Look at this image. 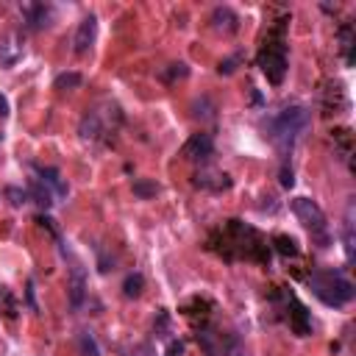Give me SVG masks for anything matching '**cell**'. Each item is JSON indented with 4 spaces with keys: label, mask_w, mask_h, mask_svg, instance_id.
<instances>
[{
    "label": "cell",
    "mask_w": 356,
    "mask_h": 356,
    "mask_svg": "<svg viewBox=\"0 0 356 356\" xmlns=\"http://www.w3.org/2000/svg\"><path fill=\"white\" fill-rule=\"evenodd\" d=\"M211 154H215V139H211V134H192L181 148V156L189 162H206Z\"/></svg>",
    "instance_id": "5"
},
{
    "label": "cell",
    "mask_w": 356,
    "mask_h": 356,
    "mask_svg": "<svg viewBox=\"0 0 356 356\" xmlns=\"http://www.w3.org/2000/svg\"><path fill=\"white\" fill-rule=\"evenodd\" d=\"M39 181L48 184V189H50L56 198H64V195H67V184L61 181V176H59L56 167H39Z\"/></svg>",
    "instance_id": "11"
},
{
    "label": "cell",
    "mask_w": 356,
    "mask_h": 356,
    "mask_svg": "<svg viewBox=\"0 0 356 356\" xmlns=\"http://www.w3.org/2000/svg\"><path fill=\"white\" fill-rule=\"evenodd\" d=\"M142 287H145V278H142V273H131L123 284V293L125 298H139L142 295Z\"/></svg>",
    "instance_id": "16"
},
{
    "label": "cell",
    "mask_w": 356,
    "mask_h": 356,
    "mask_svg": "<svg viewBox=\"0 0 356 356\" xmlns=\"http://www.w3.org/2000/svg\"><path fill=\"white\" fill-rule=\"evenodd\" d=\"M0 117H9V101L0 95Z\"/></svg>",
    "instance_id": "27"
},
{
    "label": "cell",
    "mask_w": 356,
    "mask_h": 356,
    "mask_svg": "<svg viewBox=\"0 0 356 356\" xmlns=\"http://www.w3.org/2000/svg\"><path fill=\"white\" fill-rule=\"evenodd\" d=\"M240 61H242V56H240V53H237V56H231V59H226V61H220V67H218V70H220V76H231Z\"/></svg>",
    "instance_id": "24"
},
{
    "label": "cell",
    "mask_w": 356,
    "mask_h": 356,
    "mask_svg": "<svg viewBox=\"0 0 356 356\" xmlns=\"http://www.w3.org/2000/svg\"><path fill=\"white\" fill-rule=\"evenodd\" d=\"M103 134V117L101 112H87L81 120V136L84 139H98Z\"/></svg>",
    "instance_id": "12"
},
{
    "label": "cell",
    "mask_w": 356,
    "mask_h": 356,
    "mask_svg": "<svg viewBox=\"0 0 356 356\" xmlns=\"http://www.w3.org/2000/svg\"><path fill=\"white\" fill-rule=\"evenodd\" d=\"M23 14H25V23H28V28L31 31H42V28H48L50 23V6H45V3H28V6H23Z\"/></svg>",
    "instance_id": "9"
},
{
    "label": "cell",
    "mask_w": 356,
    "mask_h": 356,
    "mask_svg": "<svg viewBox=\"0 0 356 356\" xmlns=\"http://www.w3.org/2000/svg\"><path fill=\"white\" fill-rule=\"evenodd\" d=\"M28 198H31V200H36L39 206H45V209H48V206L53 203V198H56V195L48 189V184H42L39 178H31V184H28Z\"/></svg>",
    "instance_id": "13"
},
{
    "label": "cell",
    "mask_w": 356,
    "mask_h": 356,
    "mask_svg": "<svg viewBox=\"0 0 356 356\" xmlns=\"http://www.w3.org/2000/svg\"><path fill=\"white\" fill-rule=\"evenodd\" d=\"M81 84H84L81 73H59V76H56V81H53V87H56V90H78Z\"/></svg>",
    "instance_id": "17"
},
{
    "label": "cell",
    "mask_w": 356,
    "mask_h": 356,
    "mask_svg": "<svg viewBox=\"0 0 356 356\" xmlns=\"http://www.w3.org/2000/svg\"><path fill=\"white\" fill-rule=\"evenodd\" d=\"M187 76H189V67H187L184 61H178V64H170V70H165V73H162V78H165L167 84L178 81V78H187Z\"/></svg>",
    "instance_id": "20"
},
{
    "label": "cell",
    "mask_w": 356,
    "mask_h": 356,
    "mask_svg": "<svg viewBox=\"0 0 356 356\" xmlns=\"http://www.w3.org/2000/svg\"><path fill=\"white\" fill-rule=\"evenodd\" d=\"M156 192H159V184H156V181H148V178H136V181H134V195L142 198V200L154 198Z\"/></svg>",
    "instance_id": "18"
},
{
    "label": "cell",
    "mask_w": 356,
    "mask_h": 356,
    "mask_svg": "<svg viewBox=\"0 0 356 356\" xmlns=\"http://www.w3.org/2000/svg\"><path fill=\"white\" fill-rule=\"evenodd\" d=\"M181 353H184V342L173 339V342L167 345V356H181Z\"/></svg>",
    "instance_id": "26"
},
{
    "label": "cell",
    "mask_w": 356,
    "mask_h": 356,
    "mask_svg": "<svg viewBox=\"0 0 356 356\" xmlns=\"http://www.w3.org/2000/svg\"><path fill=\"white\" fill-rule=\"evenodd\" d=\"M6 198L12 206H23L28 200V189H20V187H6Z\"/></svg>",
    "instance_id": "23"
},
{
    "label": "cell",
    "mask_w": 356,
    "mask_h": 356,
    "mask_svg": "<svg viewBox=\"0 0 356 356\" xmlns=\"http://www.w3.org/2000/svg\"><path fill=\"white\" fill-rule=\"evenodd\" d=\"M78 350H81V356H101V348H98L92 331H81L78 334Z\"/></svg>",
    "instance_id": "19"
},
{
    "label": "cell",
    "mask_w": 356,
    "mask_h": 356,
    "mask_svg": "<svg viewBox=\"0 0 356 356\" xmlns=\"http://www.w3.org/2000/svg\"><path fill=\"white\" fill-rule=\"evenodd\" d=\"M281 187H293V167H287V165H284L281 167Z\"/></svg>",
    "instance_id": "25"
},
{
    "label": "cell",
    "mask_w": 356,
    "mask_h": 356,
    "mask_svg": "<svg viewBox=\"0 0 356 356\" xmlns=\"http://www.w3.org/2000/svg\"><path fill=\"white\" fill-rule=\"evenodd\" d=\"M309 290L328 306H345L353 298V284L334 270H315L309 275Z\"/></svg>",
    "instance_id": "1"
},
{
    "label": "cell",
    "mask_w": 356,
    "mask_h": 356,
    "mask_svg": "<svg viewBox=\"0 0 356 356\" xmlns=\"http://www.w3.org/2000/svg\"><path fill=\"white\" fill-rule=\"evenodd\" d=\"M211 23H215V28L229 31V34L240 28V20H237V14H234L229 6H218L215 12H211Z\"/></svg>",
    "instance_id": "10"
},
{
    "label": "cell",
    "mask_w": 356,
    "mask_h": 356,
    "mask_svg": "<svg viewBox=\"0 0 356 356\" xmlns=\"http://www.w3.org/2000/svg\"><path fill=\"white\" fill-rule=\"evenodd\" d=\"M87 298V273L84 267H73L70 270V306L81 309Z\"/></svg>",
    "instance_id": "7"
},
{
    "label": "cell",
    "mask_w": 356,
    "mask_h": 356,
    "mask_svg": "<svg viewBox=\"0 0 356 356\" xmlns=\"http://www.w3.org/2000/svg\"><path fill=\"white\" fill-rule=\"evenodd\" d=\"M275 245H278V251L284 253V256H298V245H295V240L293 237H275Z\"/></svg>",
    "instance_id": "22"
},
{
    "label": "cell",
    "mask_w": 356,
    "mask_h": 356,
    "mask_svg": "<svg viewBox=\"0 0 356 356\" xmlns=\"http://www.w3.org/2000/svg\"><path fill=\"white\" fill-rule=\"evenodd\" d=\"M342 242H345V256L350 262L353 259V220H350V211H348L345 226H342Z\"/></svg>",
    "instance_id": "21"
},
{
    "label": "cell",
    "mask_w": 356,
    "mask_h": 356,
    "mask_svg": "<svg viewBox=\"0 0 356 356\" xmlns=\"http://www.w3.org/2000/svg\"><path fill=\"white\" fill-rule=\"evenodd\" d=\"M20 53H23V48L14 45V36L6 39V42H0V64H3V67H12L20 59Z\"/></svg>",
    "instance_id": "15"
},
{
    "label": "cell",
    "mask_w": 356,
    "mask_h": 356,
    "mask_svg": "<svg viewBox=\"0 0 356 356\" xmlns=\"http://www.w3.org/2000/svg\"><path fill=\"white\" fill-rule=\"evenodd\" d=\"M306 123H309V112L304 106H290V109H284L281 114H275L270 120V136H273L275 145L281 148V154L293 151L295 139L301 136Z\"/></svg>",
    "instance_id": "2"
},
{
    "label": "cell",
    "mask_w": 356,
    "mask_h": 356,
    "mask_svg": "<svg viewBox=\"0 0 356 356\" xmlns=\"http://www.w3.org/2000/svg\"><path fill=\"white\" fill-rule=\"evenodd\" d=\"M284 25L275 31V39H267L262 53H259V67L262 73L267 76L270 84H281L284 76H287V48H284Z\"/></svg>",
    "instance_id": "3"
},
{
    "label": "cell",
    "mask_w": 356,
    "mask_h": 356,
    "mask_svg": "<svg viewBox=\"0 0 356 356\" xmlns=\"http://www.w3.org/2000/svg\"><path fill=\"white\" fill-rule=\"evenodd\" d=\"M195 187L200 189H211V192H223L231 187V178L226 173H218V170H200L195 176Z\"/></svg>",
    "instance_id": "8"
},
{
    "label": "cell",
    "mask_w": 356,
    "mask_h": 356,
    "mask_svg": "<svg viewBox=\"0 0 356 356\" xmlns=\"http://www.w3.org/2000/svg\"><path fill=\"white\" fill-rule=\"evenodd\" d=\"M95 36H98V17H95V14H90V17H84V20H81V25H78V31H76V39H73L76 53H78V56H84V53L95 45Z\"/></svg>",
    "instance_id": "6"
},
{
    "label": "cell",
    "mask_w": 356,
    "mask_h": 356,
    "mask_svg": "<svg viewBox=\"0 0 356 356\" xmlns=\"http://www.w3.org/2000/svg\"><path fill=\"white\" fill-rule=\"evenodd\" d=\"M290 206H293V211H295V218L301 220V226L309 229L312 237L320 240V245H326V242H328V226H326L323 209H320L315 200H309V198H293Z\"/></svg>",
    "instance_id": "4"
},
{
    "label": "cell",
    "mask_w": 356,
    "mask_h": 356,
    "mask_svg": "<svg viewBox=\"0 0 356 356\" xmlns=\"http://www.w3.org/2000/svg\"><path fill=\"white\" fill-rule=\"evenodd\" d=\"M339 50H342L345 64L350 67L353 64V28L350 25H342L339 28Z\"/></svg>",
    "instance_id": "14"
}]
</instances>
